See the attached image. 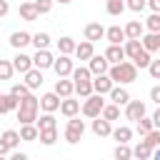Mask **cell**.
<instances>
[{
    "mask_svg": "<svg viewBox=\"0 0 160 160\" xmlns=\"http://www.w3.org/2000/svg\"><path fill=\"white\" fill-rule=\"evenodd\" d=\"M40 108H42L45 112H55V110H60V98H58L55 92H45V95L40 98Z\"/></svg>",
    "mask_w": 160,
    "mask_h": 160,
    "instance_id": "cell-15",
    "label": "cell"
},
{
    "mask_svg": "<svg viewBox=\"0 0 160 160\" xmlns=\"http://www.w3.org/2000/svg\"><path fill=\"white\" fill-rule=\"evenodd\" d=\"M92 132L98 138H108V135H112V125L108 120H102V118H95L92 120Z\"/></svg>",
    "mask_w": 160,
    "mask_h": 160,
    "instance_id": "cell-21",
    "label": "cell"
},
{
    "mask_svg": "<svg viewBox=\"0 0 160 160\" xmlns=\"http://www.w3.org/2000/svg\"><path fill=\"white\" fill-rule=\"evenodd\" d=\"M102 108H105V100H102V95H90V98H85V102H82V115L95 120V118H100Z\"/></svg>",
    "mask_w": 160,
    "mask_h": 160,
    "instance_id": "cell-4",
    "label": "cell"
},
{
    "mask_svg": "<svg viewBox=\"0 0 160 160\" xmlns=\"http://www.w3.org/2000/svg\"><path fill=\"white\" fill-rule=\"evenodd\" d=\"M150 160H160V148H158V150H152V158H150Z\"/></svg>",
    "mask_w": 160,
    "mask_h": 160,
    "instance_id": "cell-55",
    "label": "cell"
},
{
    "mask_svg": "<svg viewBox=\"0 0 160 160\" xmlns=\"http://www.w3.org/2000/svg\"><path fill=\"white\" fill-rule=\"evenodd\" d=\"M38 140H40L42 145H55V140H58V130H42V132L38 135Z\"/></svg>",
    "mask_w": 160,
    "mask_h": 160,
    "instance_id": "cell-39",
    "label": "cell"
},
{
    "mask_svg": "<svg viewBox=\"0 0 160 160\" xmlns=\"http://www.w3.org/2000/svg\"><path fill=\"white\" fill-rule=\"evenodd\" d=\"M35 128L42 132V130H55L58 128V122H55V115L52 112H45V115H40L38 120H35Z\"/></svg>",
    "mask_w": 160,
    "mask_h": 160,
    "instance_id": "cell-24",
    "label": "cell"
},
{
    "mask_svg": "<svg viewBox=\"0 0 160 160\" xmlns=\"http://www.w3.org/2000/svg\"><path fill=\"white\" fill-rule=\"evenodd\" d=\"M125 10V0H112L108 2V15H122Z\"/></svg>",
    "mask_w": 160,
    "mask_h": 160,
    "instance_id": "cell-41",
    "label": "cell"
},
{
    "mask_svg": "<svg viewBox=\"0 0 160 160\" xmlns=\"http://www.w3.org/2000/svg\"><path fill=\"white\" fill-rule=\"evenodd\" d=\"M100 38H105V28H102L100 22H88V25H85V40H88V42H95V40H100Z\"/></svg>",
    "mask_w": 160,
    "mask_h": 160,
    "instance_id": "cell-14",
    "label": "cell"
},
{
    "mask_svg": "<svg viewBox=\"0 0 160 160\" xmlns=\"http://www.w3.org/2000/svg\"><path fill=\"white\" fill-rule=\"evenodd\" d=\"M60 100H65V98H72V92H75V85H72V80H65V78H60L58 82H55V90H52Z\"/></svg>",
    "mask_w": 160,
    "mask_h": 160,
    "instance_id": "cell-11",
    "label": "cell"
},
{
    "mask_svg": "<svg viewBox=\"0 0 160 160\" xmlns=\"http://www.w3.org/2000/svg\"><path fill=\"white\" fill-rule=\"evenodd\" d=\"M122 50H125V58H130V60H135V58H138V55L142 52V45H140V40H128Z\"/></svg>",
    "mask_w": 160,
    "mask_h": 160,
    "instance_id": "cell-29",
    "label": "cell"
},
{
    "mask_svg": "<svg viewBox=\"0 0 160 160\" xmlns=\"http://www.w3.org/2000/svg\"><path fill=\"white\" fill-rule=\"evenodd\" d=\"M108 78L112 82H135L138 80V68L132 62H120V65H112L108 70Z\"/></svg>",
    "mask_w": 160,
    "mask_h": 160,
    "instance_id": "cell-2",
    "label": "cell"
},
{
    "mask_svg": "<svg viewBox=\"0 0 160 160\" xmlns=\"http://www.w3.org/2000/svg\"><path fill=\"white\" fill-rule=\"evenodd\" d=\"M88 70H90V75H108V70H110V62L105 60V55H92L90 58V65H88Z\"/></svg>",
    "mask_w": 160,
    "mask_h": 160,
    "instance_id": "cell-5",
    "label": "cell"
},
{
    "mask_svg": "<svg viewBox=\"0 0 160 160\" xmlns=\"http://www.w3.org/2000/svg\"><path fill=\"white\" fill-rule=\"evenodd\" d=\"M10 95H12V98H18V100H22V98H28V95H30V90H28V85H25V82H15V85L10 88Z\"/></svg>",
    "mask_w": 160,
    "mask_h": 160,
    "instance_id": "cell-36",
    "label": "cell"
},
{
    "mask_svg": "<svg viewBox=\"0 0 160 160\" xmlns=\"http://www.w3.org/2000/svg\"><path fill=\"white\" fill-rule=\"evenodd\" d=\"M105 38H108V42H110V45H120V42L125 40V32H122V28H120V25H112V28H108V30H105Z\"/></svg>",
    "mask_w": 160,
    "mask_h": 160,
    "instance_id": "cell-26",
    "label": "cell"
},
{
    "mask_svg": "<svg viewBox=\"0 0 160 160\" xmlns=\"http://www.w3.org/2000/svg\"><path fill=\"white\" fill-rule=\"evenodd\" d=\"M112 155H115V160H132V148L130 145H118Z\"/></svg>",
    "mask_w": 160,
    "mask_h": 160,
    "instance_id": "cell-37",
    "label": "cell"
},
{
    "mask_svg": "<svg viewBox=\"0 0 160 160\" xmlns=\"http://www.w3.org/2000/svg\"><path fill=\"white\" fill-rule=\"evenodd\" d=\"M150 130H155L152 120H150V118H140V120H138V135H142V138H145Z\"/></svg>",
    "mask_w": 160,
    "mask_h": 160,
    "instance_id": "cell-38",
    "label": "cell"
},
{
    "mask_svg": "<svg viewBox=\"0 0 160 160\" xmlns=\"http://www.w3.org/2000/svg\"><path fill=\"white\" fill-rule=\"evenodd\" d=\"M108 95H110L112 105H118V108H120V105H128V102H130V92H128L125 88H118V85H115V88H112V90H110Z\"/></svg>",
    "mask_w": 160,
    "mask_h": 160,
    "instance_id": "cell-18",
    "label": "cell"
},
{
    "mask_svg": "<svg viewBox=\"0 0 160 160\" xmlns=\"http://www.w3.org/2000/svg\"><path fill=\"white\" fill-rule=\"evenodd\" d=\"M8 10H10L8 0H0V18H2V15H8Z\"/></svg>",
    "mask_w": 160,
    "mask_h": 160,
    "instance_id": "cell-52",
    "label": "cell"
},
{
    "mask_svg": "<svg viewBox=\"0 0 160 160\" xmlns=\"http://www.w3.org/2000/svg\"><path fill=\"white\" fill-rule=\"evenodd\" d=\"M32 45H35L38 50H48V45H50V35H48V32H35V35H32Z\"/></svg>",
    "mask_w": 160,
    "mask_h": 160,
    "instance_id": "cell-35",
    "label": "cell"
},
{
    "mask_svg": "<svg viewBox=\"0 0 160 160\" xmlns=\"http://www.w3.org/2000/svg\"><path fill=\"white\" fill-rule=\"evenodd\" d=\"M60 112H62L65 118H75V115L80 112V102L72 100V98H65V100H60Z\"/></svg>",
    "mask_w": 160,
    "mask_h": 160,
    "instance_id": "cell-19",
    "label": "cell"
},
{
    "mask_svg": "<svg viewBox=\"0 0 160 160\" xmlns=\"http://www.w3.org/2000/svg\"><path fill=\"white\" fill-rule=\"evenodd\" d=\"M100 118H102V120H108V122H112V120H118V118H120V108L110 102V105H105V108H102Z\"/></svg>",
    "mask_w": 160,
    "mask_h": 160,
    "instance_id": "cell-31",
    "label": "cell"
},
{
    "mask_svg": "<svg viewBox=\"0 0 160 160\" xmlns=\"http://www.w3.org/2000/svg\"><path fill=\"white\" fill-rule=\"evenodd\" d=\"M140 45H142L145 52H155V50L160 48V32H148V35H142V38H140Z\"/></svg>",
    "mask_w": 160,
    "mask_h": 160,
    "instance_id": "cell-16",
    "label": "cell"
},
{
    "mask_svg": "<svg viewBox=\"0 0 160 160\" xmlns=\"http://www.w3.org/2000/svg\"><path fill=\"white\" fill-rule=\"evenodd\" d=\"M132 158H135V160H150V158H152V148H150L145 140H140V142L132 148Z\"/></svg>",
    "mask_w": 160,
    "mask_h": 160,
    "instance_id": "cell-25",
    "label": "cell"
},
{
    "mask_svg": "<svg viewBox=\"0 0 160 160\" xmlns=\"http://www.w3.org/2000/svg\"><path fill=\"white\" fill-rule=\"evenodd\" d=\"M150 62H152V58H150V52H145V50H142V52L132 60V65H135V68H148Z\"/></svg>",
    "mask_w": 160,
    "mask_h": 160,
    "instance_id": "cell-43",
    "label": "cell"
},
{
    "mask_svg": "<svg viewBox=\"0 0 160 160\" xmlns=\"http://www.w3.org/2000/svg\"><path fill=\"white\" fill-rule=\"evenodd\" d=\"M112 138L118 140V145H128V142H130V138H132V130H130V128H125V125H120V128H115V130H112Z\"/></svg>",
    "mask_w": 160,
    "mask_h": 160,
    "instance_id": "cell-28",
    "label": "cell"
},
{
    "mask_svg": "<svg viewBox=\"0 0 160 160\" xmlns=\"http://www.w3.org/2000/svg\"><path fill=\"white\" fill-rule=\"evenodd\" d=\"M35 8H38L40 15H45V12L52 10V0H35Z\"/></svg>",
    "mask_w": 160,
    "mask_h": 160,
    "instance_id": "cell-47",
    "label": "cell"
},
{
    "mask_svg": "<svg viewBox=\"0 0 160 160\" xmlns=\"http://www.w3.org/2000/svg\"><path fill=\"white\" fill-rule=\"evenodd\" d=\"M150 120H152V125H155V130H160V108L155 110V115H152Z\"/></svg>",
    "mask_w": 160,
    "mask_h": 160,
    "instance_id": "cell-51",
    "label": "cell"
},
{
    "mask_svg": "<svg viewBox=\"0 0 160 160\" xmlns=\"http://www.w3.org/2000/svg\"><path fill=\"white\" fill-rule=\"evenodd\" d=\"M148 72H150L155 80H160V60H152V62L148 65Z\"/></svg>",
    "mask_w": 160,
    "mask_h": 160,
    "instance_id": "cell-48",
    "label": "cell"
},
{
    "mask_svg": "<svg viewBox=\"0 0 160 160\" xmlns=\"http://www.w3.org/2000/svg\"><path fill=\"white\" fill-rule=\"evenodd\" d=\"M145 142L155 150V148H160V130H150L148 135H145Z\"/></svg>",
    "mask_w": 160,
    "mask_h": 160,
    "instance_id": "cell-46",
    "label": "cell"
},
{
    "mask_svg": "<svg viewBox=\"0 0 160 160\" xmlns=\"http://www.w3.org/2000/svg\"><path fill=\"white\" fill-rule=\"evenodd\" d=\"M145 28L150 32H160V12H152L148 20H145Z\"/></svg>",
    "mask_w": 160,
    "mask_h": 160,
    "instance_id": "cell-40",
    "label": "cell"
},
{
    "mask_svg": "<svg viewBox=\"0 0 160 160\" xmlns=\"http://www.w3.org/2000/svg\"><path fill=\"white\" fill-rule=\"evenodd\" d=\"M158 52H160V48H158Z\"/></svg>",
    "mask_w": 160,
    "mask_h": 160,
    "instance_id": "cell-58",
    "label": "cell"
},
{
    "mask_svg": "<svg viewBox=\"0 0 160 160\" xmlns=\"http://www.w3.org/2000/svg\"><path fill=\"white\" fill-rule=\"evenodd\" d=\"M0 140H5L8 148H18V142H20V132H18V130H5V132L0 135Z\"/></svg>",
    "mask_w": 160,
    "mask_h": 160,
    "instance_id": "cell-34",
    "label": "cell"
},
{
    "mask_svg": "<svg viewBox=\"0 0 160 160\" xmlns=\"http://www.w3.org/2000/svg\"><path fill=\"white\" fill-rule=\"evenodd\" d=\"M148 8L152 12H160V0H148Z\"/></svg>",
    "mask_w": 160,
    "mask_h": 160,
    "instance_id": "cell-50",
    "label": "cell"
},
{
    "mask_svg": "<svg viewBox=\"0 0 160 160\" xmlns=\"http://www.w3.org/2000/svg\"><path fill=\"white\" fill-rule=\"evenodd\" d=\"M18 108H20V100L18 98H12L10 92L8 95H0V115H8L12 110H18Z\"/></svg>",
    "mask_w": 160,
    "mask_h": 160,
    "instance_id": "cell-20",
    "label": "cell"
},
{
    "mask_svg": "<svg viewBox=\"0 0 160 160\" xmlns=\"http://www.w3.org/2000/svg\"><path fill=\"white\" fill-rule=\"evenodd\" d=\"M82 80H90V70L88 68H75L72 70V82H82Z\"/></svg>",
    "mask_w": 160,
    "mask_h": 160,
    "instance_id": "cell-44",
    "label": "cell"
},
{
    "mask_svg": "<svg viewBox=\"0 0 160 160\" xmlns=\"http://www.w3.org/2000/svg\"><path fill=\"white\" fill-rule=\"evenodd\" d=\"M122 32H125V40H140L142 32H145V25H142L140 20H130V22L122 28Z\"/></svg>",
    "mask_w": 160,
    "mask_h": 160,
    "instance_id": "cell-9",
    "label": "cell"
},
{
    "mask_svg": "<svg viewBox=\"0 0 160 160\" xmlns=\"http://www.w3.org/2000/svg\"><path fill=\"white\" fill-rule=\"evenodd\" d=\"M38 108H40V100H38L32 92H30L28 98H22V100H20V108L15 110L20 125H35V120H38Z\"/></svg>",
    "mask_w": 160,
    "mask_h": 160,
    "instance_id": "cell-1",
    "label": "cell"
},
{
    "mask_svg": "<svg viewBox=\"0 0 160 160\" xmlns=\"http://www.w3.org/2000/svg\"><path fill=\"white\" fill-rule=\"evenodd\" d=\"M52 62H55V58L48 50H38L32 55V68L35 70H48V68H52Z\"/></svg>",
    "mask_w": 160,
    "mask_h": 160,
    "instance_id": "cell-8",
    "label": "cell"
},
{
    "mask_svg": "<svg viewBox=\"0 0 160 160\" xmlns=\"http://www.w3.org/2000/svg\"><path fill=\"white\" fill-rule=\"evenodd\" d=\"M108 2H112V0H108Z\"/></svg>",
    "mask_w": 160,
    "mask_h": 160,
    "instance_id": "cell-59",
    "label": "cell"
},
{
    "mask_svg": "<svg viewBox=\"0 0 160 160\" xmlns=\"http://www.w3.org/2000/svg\"><path fill=\"white\" fill-rule=\"evenodd\" d=\"M18 12H20V18H22V20H28V22H32V20H38V18H40V12H38L35 2H22Z\"/></svg>",
    "mask_w": 160,
    "mask_h": 160,
    "instance_id": "cell-22",
    "label": "cell"
},
{
    "mask_svg": "<svg viewBox=\"0 0 160 160\" xmlns=\"http://www.w3.org/2000/svg\"><path fill=\"white\" fill-rule=\"evenodd\" d=\"M12 70H18V72H28V70H32V58L30 55H25V52H18L15 58H12Z\"/></svg>",
    "mask_w": 160,
    "mask_h": 160,
    "instance_id": "cell-13",
    "label": "cell"
},
{
    "mask_svg": "<svg viewBox=\"0 0 160 160\" xmlns=\"http://www.w3.org/2000/svg\"><path fill=\"white\" fill-rule=\"evenodd\" d=\"M112 88H115V82H112L108 75H98V78L92 80V92H95V95H108Z\"/></svg>",
    "mask_w": 160,
    "mask_h": 160,
    "instance_id": "cell-10",
    "label": "cell"
},
{
    "mask_svg": "<svg viewBox=\"0 0 160 160\" xmlns=\"http://www.w3.org/2000/svg\"><path fill=\"white\" fill-rule=\"evenodd\" d=\"M38 135H40V130H38L35 125H22V128H20V140L32 142V140H38Z\"/></svg>",
    "mask_w": 160,
    "mask_h": 160,
    "instance_id": "cell-32",
    "label": "cell"
},
{
    "mask_svg": "<svg viewBox=\"0 0 160 160\" xmlns=\"http://www.w3.org/2000/svg\"><path fill=\"white\" fill-rule=\"evenodd\" d=\"M125 8H130L132 12H142L148 8V0H125Z\"/></svg>",
    "mask_w": 160,
    "mask_h": 160,
    "instance_id": "cell-45",
    "label": "cell"
},
{
    "mask_svg": "<svg viewBox=\"0 0 160 160\" xmlns=\"http://www.w3.org/2000/svg\"><path fill=\"white\" fill-rule=\"evenodd\" d=\"M10 160H28V155H25V152H12Z\"/></svg>",
    "mask_w": 160,
    "mask_h": 160,
    "instance_id": "cell-53",
    "label": "cell"
},
{
    "mask_svg": "<svg viewBox=\"0 0 160 160\" xmlns=\"http://www.w3.org/2000/svg\"><path fill=\"white\" fill-rule=\"evenodd\" d=\"M75 85V92L80 98H90L92 95V80H82V82H72Z\"/></svg>",
    "mask_w": 160,
    "mask_h": 160,
    "instance_id": "cell-33",
    "label": "cell"
},
{
    "mask_svg": "<svg viewBox=\"0 0 160 160\" xmlns=\"http://www.w3.org/2000/svg\"><path fill=\"white\" fill-rule=\"evenodd\" d=\"M75 55H78V60H90V58L95 55V50H92V42H88V40L78 42V45H75Z\"/></svg>",
    "mask_w": 160,
    "mask_h": 160,
    "instance_id": "cell-27",
    "label": "cell"
},
{
    "mask_svg": "<svg viewBox=\"0 0 160 160\" xmlns=\"http://www.w3.org/2000/svg\"><path fill=\"white\" fill-rule=\"evenodd\" d=\"M0 160H5V158H2V155H0Z\"/></svg>",
    "mask_w": 160,
    "mask_h": 160,
    "instance_id": "cell-57",
    "label": "cell"
},
{
    "mask_svg": "<svg viewBox=\"0 0 160 160\" xmlns=\"http://www.w3.org/2000/svg\"><path fill=\"white\" fill-rule=\"evenodd\" d=\"M58 2H60V5H68V2H72V0H58Z\"/></svg>",
    "mask_w": 160,
    "mask_h": 160,
    "instance_id": "cell-56",
    "label": "cell"
},
{
    "mask_svg": "<svg viewBox=\"0 0 160 160\" xmlns=\"http://www.w3.org/2000/svg\"><path fill=\"white\" fill-rule=\"evenodd\" d=\"M12 62H8V60H0V80H10L12 78Z\"/></svg>",
    "mask_w": 160,
    "mask_h": 160,
    "instance_id": "cell-42",
    "label": "cell"
},
{
    "mask_svg": "<svg viewBox=\"0 0 160 160\" xmlns=\"http://www.w3.org/2000/svg\"><path fill=\"white\" fill-rule=\"evenodd\" d=\"M52 70L58 72V78H68V75H72V60H70V55H60V58H55V62H52Z\"/></svg>",
    "mask_w": 160,
    "mask_h": 160,
    "instance_id": "cell-6",
    "label": "cell"
},
{
    "mask_svg": "<svg viewBox=\"0 0 160 160\" xmlns=\"http://www.w3.org/2000/svg\"><path fill=\"white\" fill-rule=\"evenodd\" d=\"M125 118L128 120H140V118H145V102L142 100H130L128 105H125Z\"/></svg>",
    "mask_w": 160,
    "mask_h": 160,
    "instance_id": "cell-7",
    "label": "cell"
},
{
    "mask_svg": "<svg viewBox=\"0 0 160 160\" xmlns=\"http://www.w3.org/2000/svg\"><path fill=\"white\" fill-rule=\"evenodd\" d=\"M32 42V35L30 32H25V30H18V32H12L10 35V45L12 48H18V50H22L25 45H30Z\"/></svg>",
    "mask_w": 160,
    "mask_h": 160,
    "instance_id": "cell-17",
    "label": "cell"
},
{
    "mask_svg": "<svg viewBox=\"0 0 160 160\" xmlns=\"http://www.w3.org/2000/svg\"><path fill=\"white\" fill-rule=\"evenodd\" d=\"M82 135H85V122L80 118H70L68 120V128H65V140L70 145H78L82 140Z\"/></svg>",
    "mask_w": 160,
    "mask_h": 160,
    "instance_id": "cell-3",
    "label": "cell"
},
{
    "mask_svg": "<svg viewBox=\"0 0 160 160\" xmlns=\"http://www.w3.org/2000/svg\"><path fill=\"white\" fill-rule=\"evenodd\" d=\"M25 85H28V90H35V88H40L42 85V70H28L25 72Z\"/></svg>",
    "mask_w": 160,
    "mask_h": 160,
    "instance_id": "cell-23",
    "label": "cell"
},
{
    "mask_svg": "<svg viewBox=\"0 0 160 160\" xmlns=\"http://www.w3.org/2000/svg\"><path fill=\"white\" fill-rule=\"evenodd\" d=\"M150 100H152V102L160 108V85H155V88L150 90Z\"/></svg>",
    "mask_w": 160,
    "mask_h": 160,
    "instance_id": "cell-49",
    "label": "cell"
},
{
    "mask_svg": "<svg viewBox=\"0 0 160 160\" xmlns=\"http://www.w3.org/2000/svg\"><path fill=\"white\" fill-rule=\"evenodd\" d=\"M105 60H108L110 65L125 62V50H122V45H110V48L105 50Z\"/></svg>",
    "mask_w": 160,
    "mask_h": 160,
    "instance_id": "cell-12",
    "label": "cell"
},
{
    "mask_svg": "<svg viewBox=\"0 0 160 160\" xmlns=\"http://www.w3.org/2000/svg\"><path fill=\"white\" fill-rule=\"evenodd\" d=\"M75 45H78V42H75L72 38H68V35L58 40V50H60V55H70V52H75Z\"/></svg>",
    "mask_w": 160,
    "mask_h": 160,
    "instance_id": "cell-30",
    "label": "cell"
},
{
    "mask_svg": "<svg viewBox=\"0 0 160 160\" xmlns=\"http://www.w3.org/2000/svg\"><path fill=\"white\" fill-rule=\"evenodd\" d=\"M8 150H10V148L5 145V140H0V155H2V158H5V152H8Z\"/></svg>",
    "mask_w": 160,
    "mask_h": 160,
    "instance_id": "cell-54",
    "label": "cell"
}]
</instances>
